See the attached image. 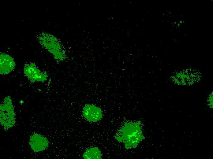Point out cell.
<instances>
[{"label":"cell","instance_id":"1","mask_svg":"<svg viewBox=\"0 0 213 159\" xmlns=\"http://www.w3.org/2000/svg\"><path fill=\"white\" fill-rule=\"evenodd\" d=\"M114 138L118 142H123L127 149L136 148L144 138L140 122L125 124L117 131Z\"/></svg>","mask_w":213,"mask_h":159},{"label":"cell","instance_id":"2","mask_svg":"<svg viewBox=\"0 0 213 159\" xmlns=\"http://www.w3.org/2000/svg\"><path fill=\"white\" fill-rule=\"evenodd\" d=\"M39 40L42 46L50 53L54 58L59 61L65 60V50L58 39L53 35L43 33L40 36Z\"/></svg>","mask_w":213,"mask_h":159},{"label":"cell","instance_id":"3","mask_svg":"<svg viewBox=\"0 0 213 159\" xmlns=\"http://www.w3.org/2000/svg\"><path fill=\"white\" fill-rule=\"evenodd\" d=\"M1 125L7 130L15 124V115L12 100L9 96L6 97L0 105Z\"/></svg>","mask_w":213,"mask_h":159},{"label":"cell","instance_id":"4","mask_svg":"<svg viewBox=\"0 0 213 159\" xmlns=\"http://www.w3.org/2000/svg\"><path fill=\"white\" fill-rule=\"evenodd\" d=\"M24 72L25 76L32 82H44L48 77L47 72L41 71L34 63L26 64Z\"/></svg>","mask_w":213,"mask_h":159},{"label":"cell","instance_id":"5","mask_svg":"<svg viewBox=\"0 0 213 159\" xmlns=\"http://www.w3.org/2000/svg\"><path fill=\"white\" fill-rule=\"evenodd\" d=\"M83 116L89 122H95L100 120L103 116L101 110L96 106L91 104H87L83 108Z\"/></svg>","mask_w":213,"mask_h":159},{"label":"cell","instance_id":"6","mask_svg":"<svg viewBox=\"0 0 213 159\" xmlns=\"http://www.w3.org/2000/svg\"><path fill=\"white\" fill-rule=\"evenodd\" d=\"M29 143L31 149L36 152L45 150L49 146V142L47 139L36 133L33 134L30 137Z\"/></svg>","mask_w":213,"mask_h":159},{"label":"cell","instance_id":"7","mask_svg":"<svg viewBox=\"0 0 213 159\" xmlns=\"http://www.w3.org/2000/svg\"><path fill=\"white\" fill-rule=\"evenodd\" d=\"M0 73L2 75H7L14 69L15 63L13 59L10 55L2 54L0 55Z\"/></svg>","mask_w":213,"mask_h":159},{"label":"cell","instance_id":"8","mask_svg":"<svg viewBox=\"0 0 213 159\" xmlns=\"http://www.w3.org/2000/svg\"><path fill=\"white\" fill-rule=\"evenodd\" d=\"M82 157L85 159H100L102 156L99 148L93 147L87 149L83 154Z\"/></svg>","mask_w":213,"mask_h":159}]
</instances>
